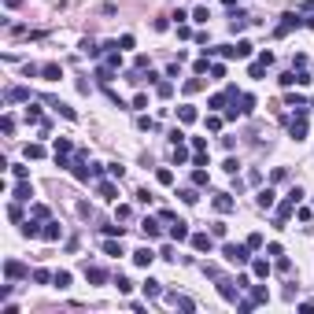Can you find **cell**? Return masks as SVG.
<instances>
[{
  "mask_svg": "<svg viewBox=\"0 0 314 314\" xmlns=\"http://www.w3.org/2000/svg\"><path fill=\"white\" fill-rule=\"evenodd\" d=\"M96 192H100L104 200H115V185H111V181H104V178L96 181Z\"/></svg>",
  "mask_w": 314,
  "mask_h": 314,
  "instance_id": "7402d4cb",
  "label": "cell"
},
{
  "mask_svg": "<svg viewBox=\"0 0 314 314\" xmlns=\"http://www.w3.org/2000/svg\"><path fill=\"white\" fill-rule=\"evenodd\" d=\"M251 56V41H237V59H248Z\"/></svg>",
  "mask_w": 314,
  "mask_h": 314,
  "instance_id": "836d02e7",
  "label": "cell"
},
{
  "mask_svg": "<svg viewBox=\"0 0 314 314\" xmlns=\"http://www.w3.org/2000/svg\"><path fill=\"white\" fill-rule=\"evenodd\" d=\"M207 130H211V133L222 130V115H211V118H207Z\"/></svg>",
  "mask_w": 314,
  "mask_h": 314,
  "instance_id": "d590c367",
  "label": "cell"
},
{
  "mask_svg": "<svg viewBox=\"0 0 314 314\" xmlns=\"http://www.w3.org/2000/svg\"><path fill=\"white\" fill-rule=\"evenodd\" d=\"M11 174H15L19 181H26V178H30V170H26V166H11Z\"/></svg>",
  "mask_w": 314,
  "mask_h": 314,
  "instance_id": "681fc988",
  "label": "cell"
},
{
  "mask_svg": "<svg viewBox=\"0 0 314 314\" xmlns=\"http://www.w3.org/2000/svg\"><path fill=\"white\" fill-rule=\"evenodd\" d=\"M33 281H37V285H52V281H56V273H48V270H33Z\"/></svg>",
  "mask_w": 314,
  "mask_h": 314,
  "instance_id": "83f0119b",
  "label": "cell"
},
{
  "mask_svg": "<svg viewBox=\"0 0 314 314\" xmlns=\"http://www.w3.org/2000/svg\"><path fill=\"white\" fill-rule=\"evenodd\" d=\"M52 285H56V289H67V285H70V273H67V270H59V273H56V281H52Z\"/></svg>",
  "mask_w": 314,
  "mask_h": 314,
  "instance_id": "e575fe53",
  "label": "cell"
},
{
  "mask_svg": "<svg viewBox=\"0 0 314 314\" xmlns=\"http://www.w3.org/2000/svg\"><path fill=\"white\" fill-rule=\"evenodd\" d=\"M211 203H215V211H218V215H229L233 207H237V200H233L229 192H218V196L211 200Z\"/></svg>",
  "mask_w": 314,
  "mask_h": 314,
  "instance_id": "5b68a950",
  "label": "cell"
},
{
  "mask_svg": "<svg viewBox=\"0 0 314 314\" xmlns=\"http://www.w3.org/2000/svg\"><path fill=\"white\" fill-rule=\"evenodd\" d=\"M118 240H122V237H118ZM118 240L111 237L108 244H104V251H108V255H122V244H118Z\"/></svg>",
  "mask_w": 314,
  "mask_h": 314,
  "instance_id": "4dcf8cb0",
  "label": "cell"
},
{
  "mask_svg": "<svg viewBox=\"0 0 314 314\" xmlns=\"http://www.w3.org/2000/svg\"><path fill=\"white\" fill-rule=\"evenodd\" d=\"M4 100H8V104H22V100H30V89H19L15 85V89L4 92Z\"/></svg>",
  "mask_w": 314,
  "mask_h": 314,
  "instance_id": "9a60e30c",
  "label": "cell"
},
{
  "mask_svg": "<svg viewBox=\"0 0 314 314\" xmlns=\"http://www.w3.org/2000/svg\"><path fill=\"white\" fill-rule=\"evenodd\" d=\"M174 163H192L189 148H181V144H174Z\"/></svg>",
  "mask_w": 314,
  "mask_h": 314,
  "instance_id": "4316f807",
  "label": "cell"
},
{
  "mask_svg": "<svg viewBox=\"0 0 314 314\" xmlns=\"http://www.w3.org/2000/svg\"><path fill=\"white\" fill-rule=\"evenodd\" d=\"M4 4H8V8H19V4H22V0H4Z\"/></svg>",
  "mask_w": 314,
  "mask_h": 314,
  "instance_id": "be15d7a7",
  "label": "cell"
},
{
  "mask_svg": "<svg viewBox=\"0 0 314 314\" xmlns=\"http://www.w3.org/2000/svg\"><path fill=\"white\" fill-rule=\"evenodd\" d=\"M152 259H156L152 248H137V251H133V263H137V266H152Z\"/></svg>",
  "mask_w": 314,
  "mask_h": 314,
  "instance_id": "5bb4252c",
  "label": "cell"
},
{
  "mask_svg": "<svg viewBox=\"0 0 314 314\" xmlns=\"http://www.w3.org/2000/svg\"><path fill=\"white\" fill-rule=\"evenodd\" d=\"M178 118H181V122H196V108H189V104L178 108Z\"/></svg>",
  "mask_w": 314,
  "mask_h": 314,
  "instance_id": "f546056e",
  "label": "cell"
},
{
  "mask_svg": "<svg viewBox=\"0 0 314 314\" xmlns=\"http://www.w3.org/2000/svg\"><path fill=\"white\" fill-rule=\"evenodd\" d=\"M104 233H108V237H122L126 229H122V225H104Z\"/></svg>",
  "mask_w": 314,
  "mask_h": 314,
  "instance_id": "f5cc1de1",
  "label": "cell"
},
{
  "mask_svg": "<svg viewBox=\"0 0 314 314\" xmlns=\"http://www.w3.org/2000/svg\"><path fill=\"white\" fill-rule=\"evenodd\" d=\"M108 174H111V178H122V174H126V166H118V163H108Z\"/></svg>",
  "mask_w": 314,
  "mask_h": 314,
  "instance_id": "bcb514c9",
  "label": "cell"
},
{
  "mask_svg": "<svg viewBox=\"0 0 314 314\" xmlns=\"http://www.w3.org/2000/svg\"><path fill=\"white\" fill-rule=\"evenodd\" d=\"M37 222H41L37 215L26 218V222H22V237H41V225H37Z\"/></svg>",
  "mask_w": 314,
  "mask_h": 314,
  "instance_id": "e0dca14e",
  "label": "cell"
},
{
  "mask_svg": "<svg viewBox=\"0 0 314 314\" xmlns=\"http://www.w3.org/2000/svg\"><path fill=\"white\" fill-rule=\"evenodd\" d=\"M303 196H307V192H303V189H299V185H296V189H292V192H289V196H285V200H292V203H299V200H303Z\"/></svg>",
  "mask_w": 314,
  "mask_h": 314,
  "instance_id": "f6af8a7d",
  "label": "cell"
},
{
  "mask_svg": "<svg viewBox=\"0 0 314 314\" xmlns=\"http://www.w3.org/2000/svg\"><path fill=\"white\" fill-rule=\"evenodd\" d=\"M104 67H111V70H118V67H122V56H118V52H111V56H108V63H104Z\"/></svg>",
  "mask_w": 314,
  "mask_h": 314,
  "instance_id": "ab89813d",
  "label": "cell"
},
{
  "mask_svg": "<svg viewBox=\"0 0 314 314\" xmlns=\"http://www.w3.org/2000/svg\"><path fill=\"white\" fill-rule=\"evenodd\" d=\"M74 152V144L67 141V137H56V156H70Z\"/></svg>",
  "mask_w": 314,
  "mask_h": 314,
  "instance_id": "d4e9b609",
  "label": "cell"
},
{
  "mask_svg": "<svg viewBox=\"0 0 314 314\" xmlns=\"http://www.w3.org/2000/svg\"><path fill=\"white\" fill-rule=\"evenodd\" d=\"M244 244H248V248H251V251H255V248H263V237H259V233H251V237H248V240H244Z\"/></svg>",
  "mask_w": 314,
  "mask_h": 314,
  "instance_id": "60d3db41",
  "label": "cell"
},
{
  "mask_svg": "<svg viewBox=\"0 0 314 314\" xmlns=\"http://www.w3.org/2000/svg\"><path fill=\"white\" fill-rule=\"evenodd\" d=\"M26 159H45V148L41 144H26Z\"/></svg>",
  "mask_w": 314,
  "mask_h": 314,
  "instance_id": "1f68e13d",
  "label": "cell"
},
{
  "mask_svg": "<svg viewBox=\"0 0 314 314\" xmlns=\"http://www.w3.org/2000/svg\"><path fill=\"white\" fill-rule=\"evenodd\" d=\"M196 89H203V82H200V78H189V82H185V92H196Z\"/></svg>",
  "mask_w": 314,
  "mask_h": 314,
  "instance_id": "7bdbcfd3",
  "label": "cell"
},
{
  "mask_svg": "<svg viewBox=\"0 0 314 314\" xmlns=\"http://www.w3.org/2000/svg\"><path fill=\"white\" fill-rule=\"evenodd\" d=\"M192 152H207V141H203V137H192Z\"/></svg>",
  "mask_w": 314,
  "mask_h": 314,
  "instance_id": "680465c9",
  "label": "cell"
},
{
  "mask_svg": "<svg viewBox=\"0 0 314 314\" xmlns=\"http://www.w3.org/2000/svg\"><path fill=\"white\" fill-rule=\"evenodd\" d=\"M156 181H159V185H170L174 174H170V170H156Z\"/></svg>",
  "mask_w": 314,
  "mask_h": 314,
  "instance_id": "f35d334b",
  "label": "cell"
},
{
  "mask_svg": "<svg viewBox=\"0 0 314 314\" xmlns=\"http://www.w3.org/2000/svg\"><path fill=\"white\" fill-rule=\"evenodd\" d=\"M0 130H4V133H11V130H15V118H11V115H4V122H0Z\"/></svg>",
  "mask_w": 314,
  "mask_h": 314,
  "instance_id": "816d5d0a",
  "label": "cell"
},
{
  "mask_svg": "<svg viewBox=\"0 0 314 314\" xmlns=\"http://www.w3.org/2000/svg\"><path fill=\"white\" fill-rule=\"evenodd\" d=\"M299 15H303V26H314V0H303V4H299Z\"/></svg>",
  "mask_w": 314,
  "mask_h": 314,
  "instance_id": "2e32d148",
  "label": "cell"
},
{
  "mask_svg": "<svg viewBox=\"0 0 314 314\" xmlns=\"http://www.w3.org/2000/svg\"><path fill=\"white\" fill-rule=\"evenodd\" d=\"M144 296H148V299H159V296H166L163 281H156V277H148V281H144Z\"/></svg>",
  "mask_w": 314,
  "mask_h": 314,
  "instance_id": "9c48e42d",
  "label": "cell"
},
{
  "mask_svg": "<svg viewBox=\"0 0 314 314\" xmlns=\"http://www.w3.org/2000/svg\"><path fill=\"white\" fill-rule=\"evenodd\" d=\"M115 285H118V292H130V289H133V285H130V281H126L122 273H118V277H115Z\"/></svg>",
  "mask_w": 314,
  "mask_h": 314,
  "instance_id": "9f6ffc18",
  "label": "cell"
},
{
  "mask_svg": "<svg viewBox=\"0 0 314 314\" xmlns=\"http://www.w3.org/2000/svg\"><path fill=\"white\" fill-rule=\"evenodd\" d=\"M192 185H207V170H192Z\"/></svg>",
  "mask_w": 314,
  "mask_h": 314,
  "instance_id": "ee69618b",
  "label": "cell"
},
{
  "mask_svg": "<svg viewBox=\"0 0 314 314\" xmlns=\"http://www.w3.org/2000/svg\"><path fill=\"white\" fill-rule=\"evenodd\" d=\"M4 273H8V281H19V277H26L30 270H26L19 259H8V263H4Z\"/></svg>",
  "mask_w": 314,
  "mask_h": 314,
  "instance_id": "8992f818",
  "label": "cell"
},
{
  "mask_svg": "<svg viewBox=\"0 0 314 314\" xmlns=\"http://www.w3.org/2000/svg\"><path fill=\"white\" fill-rule=\"evenodd\" d=\"M166 299H170L174 307H181V311H196V303H192L189 296H178V292H166Z\"/></svg>",
  "mask_w": 314,
  "mask_h": 314,
  "instance_id": "4fadbf2b",
  "label": "cell"
},
{
  "mask_svg": "<svg viewBox=\"0 0 314 314\" xmlns=\"http://www.w3.org/2000/svg\"><path fill=\"white\" fill-rule=\"evenodd\" d=\"M41 237H45V240H59V237H63V225L48 218V222H45V229H41Z\"/></svg>",
  "mask_w": 314,
  "mask_h": 314,
  "instance_id": "7c38bea8",
  "label": "cell"
},
{
  "mask_svg": "<svg viewBox=\"0 0 314 314\" xmlns=\"http://www.w3.org/2000/svg\"><path fill=\"white\" fill-rule=\"evenodd\" d=\"M137 126H141V130H156V122H152L148 115H141V118H137Z\"/></svg>",
  "mask_w": 314,
  "mask_h": 314,
  "instance_id": "11a10c76",
  "label": "cell"
},
{
  "mask_svg": "<svg viewBox=\"0 0 314 314\" xmlns=\"http://www.w3.org/2000/svg\"><path fill=\"white\" fill-rule=\"evenodd\" d=\"M8 218H11V222H22V211H19V203L8 207Z\"/></svg>",
  "mask_w": 314,
  "mask_h": 314,
  "instance_id": "b9f144b4",
  "label": "cell"
},
{
  "mask_svg": "<svg viewBox=\"0 0 314 314\" xmlns=\"http://www.w3.org/2000/svg\"><path fill=\"white\" fill-rule=\"evenodd\" d=\"M156 89H159V96H170V92H174V85H170V82H159Z\"/></svg>",
  "mask_w": 314,
  "mask_h": 314,
  "instance_id": "db71d44e",
  "label": "cell"
},
{
  "mask_svg": "<svg viewBox=\"0 0 314 314\" xmlns=\"http://www.w3.org/2000/svg\"><path fill=\"white\" fill-rule=\"evenodd\" d=\"M41 74L48 78V82H56V78H63V67H59V63H45V67H41Z\"/></svg>",
  "mask_w": 314,
  "mask_h": 314,
  "instance_id": "d6986e66",
  "label": "cell"
},
{
  "mask_svg": "<svg viewBox=\"0 0 314 314\" xmlns=\"http://www.w3.org/2000/svg\"><path fill=\"white\" fill-rule=\"evenodd\" d=\"M237 108H229V115L237 118V115H251V111H255V96H251V92H237Z\"/></svg>",
  "mask_w": 314,
  "mask_h": 314,
  "instance_id": "7a4b0ae2",
  "label": "cell"
},
{
  "mask_svg": "<svg viewBox=\"0 0 314 314\" xmlns=\"http://www.w3.org/2000/svg\"><path fill=\"white\" fill-rule=\"evenodd\" d=\"M181 200H185V203H196L200 196H196V189H181Z\"/></svg>",
  "mask_w": 314,
  "mask_h": 314,
  "instance_id": "7dc6e473",
  "label": "cell"
},
{
  "mask_svg": "<svg viewBox=\"0 0 314 314\" xmlns=\"http://www.w3.org/2000/svg\"><path fill=\"white\" fill-rule=\"evenodd\" d=\"M289 133L296 137V141H303L307 137V115H299V118H292V126H289Z\"/></svg>",
  "mask_w": 314,
  "mask_h": 314,
  "instance_id": "8fae6325",
  "label": "cell"
},
{
  "mask_svg": "<svg viewBox=\"0 0 314 314\" xmlns=\"http://www.w3.org/2000/svg\"><path fill=\"white\" fill-rule=\"evenodd\" d=\"M207 74L218 82V78H225V67H222V63H211V70H207Z\"/></svg>",
  "mask_w": 314,
  "mask_h": 314,
  "instance_id": "8d00e7d4",
  "label": "cell"
},
{
  "mask_svg": "<svg viewBox=\"0 0 314 314\" xmlns=\"http://www.w3.org/2000/svg\"><path fill=\"white\" fill-rule=\"evenodd\" d=\"M85 281L104 285V281H108V270H104V266H89V263H85Z\"/></svg>",
  "mask_w": 314,
  "mask_h": 314,
  "instance_id": "ba28073f",
  "label": "cell"
},
{
  "mask_svg": "<svg viewBox=\"0 0 314 314\" xmlns=\"http://www.w3.org/2000/svg\"><path fill=\"white\" fill-rule=\"evenodd\" d=\"M26 122H33V126H41V122H45L41 108H26Z\"/></svg>",
  "mask_w": 314,
  "mask_h": 314,
  "instance_id": "f1b7e54d",
  "label": "cell"
},
{
  "mask_svg": "<svg viewBox=\"0 0 314 314\" xmlns=\"http://www.w3.org/2000/svg\"><path fill=\"white\" fill-rule=\"evenodd\" d=\"M299 26H303V15H299V11L292 15V11H289V15H281V22H277V30H273V33H277V37H285V33L299 30Z\"/></svg>",
  "mask_w": 314,
  "mask_h": 314,
  "instance_id": "3957f363",
  "label": "cell"
},
{
  "mask_svg": "<svg viewBox=\"0 0 314 314\" xmlns=\"http://www.w3.org/2000/svg\"><path fill=\"white\" fill-rule=\"evenodd\" d=\"M48 108H56L59 115H63V118H70V122L78 118V115H74V108H67V104H59V100H48Z\"/></svg>",
  "mask_w": 314,
  "mask_h": 314,
  "instance_id": "44dd1931",
  "label": "cell"
},
{
  "mask_svg": "<svg viewBox=\"0 0 314 314\" xmlns=\"http://www.w3.org/2000/svg\"><path fill=\"white\" fill-rule=\"evenodd\" d=\"M33 215L41 218V222H48V207H45V203H37V207H33Z\"/></svg>",
  "mask_w": 314,
  "mask_h": 314,
  "instance_id": "c3c4849f",
  "label": "cell"
},
{
  "mask_svg": "<svg viewBox=\"0 0 314 314\" xmlns=\"http://www.w3.org/2000/svg\"><path fill=\"white\" fill-rule=\"evenodd\" d=\"M222 255H225V263L244 266L251 259V248H248V244H222Z\"/></svg>",
  "mask_w": 314,
  "mask_h": 314,
  "instance_id": "6da1fadb",
  "label": "cell"
},
{
  "mask_svg": "<svg viewBox=\"0 0 314 314\" xmlns=\"http://www.w3.org/2000/svg\"><path fill=\"white\" fill-rule=\"evenodd\" d=\"M207 104H211V108H215V111H222V108H225V96H211V100H207Z\"/></svg>",
  "mask_w": 314,
  "mask_h": 314,
  "instance_id": "f907efd6",
  "label": "cell"
},
{
  "mask_svg": "<svg viewBox=\"0 0 314 314\" xmlns=\"http://www.w3.org/2000/svg\"><path fill=\"white\" fill-rule=\"evenodd\" d=\"M192 248H196V251H207V255H211V248H215V240L207 237V233H192Z\"/></svg>",
  "mask_w": 314,
  "mask_h": 314,
  "instance_id": "30bf717a",
  "label": "cell"
},
{
  "mask_svg": "<svg viewBox=\"0 0 314 314\" xmlns=\"http://www.w3.org/2000/svg\"><path fill=\"white\" fill-rule=\"evenodd\" d=\"M141 229H144V237H159V222H156V218H144Z\"/></svg>",
  "mask_w": 314,
  "mask_h": 314,
  "instance_id": "484cf974",
  "label": "cell"
},
{
  "mask_svg": "<svg viewBox=\"0 0 314 314\" xmlns=\"http://www.w3.org/2000/svg\"><path fill=\"white\" fill-rule=\"evenodd\" d=\"M251 273H255V277H270V259H255V263H251Z\"/></svg>",
  "mask_w": 314,
  "mask_h": 314,
  "instance_id": "ffe728a7",
  "label": "cell"
},
{
  "mask_svg": "<svg viewBox=\"0 0 314 314\" xmlns=\"http://www.w3.org/2000/svg\"><path fill=\"white\" fill-rule=\"evenodd\" d=\"M255 203L263 207V211H270L273 207V189H259V196H255Z\"/></svg>",
  "mask_w": 314,
  "mask_h": 314,
  "instance_id": "ac0fdd59",
  "label": "cell"
},
{
  "mask_svg": "<svg viewBox=\"0 0 314 314\" xmlns=\"http://www.w3.org/2000/svg\"><path fill=\"white\" fill-rule=\"evenodd\" d=\"M225 229H229L225 222H215V225H211V233H215V237H225Z\"/></svg>",
  "mask_w": 314,
  "mask_h": 314,
  "instance_id": "91938a15",
  "label": "cell"
},
{
  "mask_svg": "<svg viewBox=\"0 0 314 314\" xmlns=\"http://www.w3.org/2000/svg\"><path fill=\"white\" fill-rule=\"evenodd\" d=\"M281 85L289 89V85H296V70H289V74H281Z\"/></svg>",
  "mask_w": 314,
  "mask_h": 314,
  "instance_id": "6f0895ef",
  "label": "cell"
},
{
  "mask_svg": "<svg viewBox=\"0 0 314 314\" xmlns=\"http://www.w3.org/2000/svg\"><path fill=\"white\" fill-rule=\"evenodd\" d=\"M218 292H222V299H229V303H240V285L237 281H218Z\"/></svg>",
  "mask_w": 314,
  "mask_h": 314,
  "instance_id": "277c9868",
  "label": "cell"
},
{
  "mask_svg": "<svg viewBox=\"0 0 314 314\" xmlns=\"http://www.w3.org/2000/svg\"><path fill=\"white\" fill-rule=\"evenodd\" d=\"M170 240H192V237H189V222L174 218V222H170Z\"/></svg>",
  "mask_w": 314,
  "mask_h": 314,
  "instance_id": "52a82bcc",
  "label": "cell"
},
{
  "mask_svg": "<svg viewBox=\"0 0 314 314\" xmlns=\"http://www.w3.org/2000/svg\"><path fill=\"white\" fill-rule=\"evenodd\" d=\"M251 299H255V303H266L270 296H266V289H263V285H251Z\"/></svg>",
  "mask_w": 314,
  "mask_h": 314,
  "instance_id": "d6a6232c",
  "label": "cell"
},
{
  "mask_svg": "<svg viewBox=\"0 0 314 314\" xmlns=\"http://www.w3.org/2000/svg\"><path fill=\"white\" fill-rule=\"evenodd\" d=\"M30 196H33L30 181H19V185H15V200H22V203H26V200H30Z\"/></svg>",
  "mask_w": 314,
  "mask_h": 314,
  "instance_id": "cb8c5ba5",
  "label": "cell"
},
{
  "mask_svg": "<svg viewBox=\"0 0 314 314\" xmlns=\"http://www.w3.org/2000/svg\"><path fill=\"white\" fill-rule=\"evenodd\" d=\"M192 19H196V22H207L211 15H207V8H196V11H192Z\"/></svg>",
  "mask_w": 314,
  "mask_h": 314,
  "instance_id": "6125c7cd",
  "label": "cell"
},
{
  "mask_svg": "<svg viewBox=\"0 0 314 314\" xmlns=\"http://www.w3.org/2000/svg\"><path fill=\"white\" fill-rule=\"evenodd\" d=\"M266 67H270V63H263V59H255V63H251V78H263V70H266Z\"/></svg>",
  "mask_w": 314,
  "mask_h": 314,
  "instance_id": "74e56055",
  "label": "cell"
},
{
  "mask_svg": "<svg viewBox=\"0 0 314 314\" xmlns=\"http://www.w3.org/2000/svg\"><path fill=\"white\" fill-rule=\"evenodd\" d=\"M277 270H281V273H289V270H292V263H289L285 255H277Z\"/></svg>",
  "mask_w": 314,
  "mask_h": 314,
  "instance_id": "94428289",
  "label": "cell"
},
{
  "mask_svg": "<svg viewBox=\"0 0 314 314\" xmlns=\"http://www.w3.org/2000/svg\"><path fill=\"white\" fill-rule=\"evenodd\" d=\"M82 52H85L89 59H96L100 52H104V45H96V41H82Z\"/></svg>",
  "mask_w": 314,
  "mask_h": 314,
  "instance_id": "603a6c76",
  "label": "cell"
}]
</instances>
